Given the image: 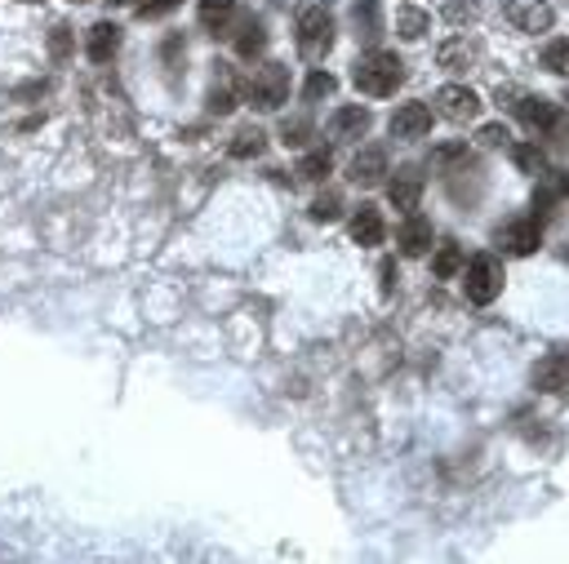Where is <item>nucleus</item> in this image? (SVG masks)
Returning a JSON list of instances; mask_svg holds the SVG:
<instances>
[{"instance_id": "nucleus-14", "label": "nucleus", "mask_w": 569, "mask_h": 564, "mask_svg": "<svg viewBox=\"0 0 569 564\" xmlns=\"http://www.w3.org/2000/svg\"><path fill=\"white\" fill-rule=\"evenodd\" d=\"M533 386L547 391V395H565V391H569V355H565V351L542 355L538 369H533Z\"/></svg>"}, {"instance_id": "nucleus-42", "label": "nucleus", "mask_w": 569, "mask_h": 564, "mask_svg": "<svg viewBox=\"0 0 569 564\" xmlns=\"http://www.w3.org/2000/svg\"><path fill=\"white\" fill-rule=\"evenodd\" d=\"M565 262H569V249H565Z\"/></svg>"}, {"instance_id": "nucleus-16", "label": "nucleus", "mask_w": 569, "mask_h": 564, "mask_svg": "<svg viewBox=\"0 0 569 564\" xmlns=\"http://www.w3.org/2000/svg\"><path fill=\"white\" fill-rule=\"evenodd\" d=\"M369 124H373L369 107H338L333 120H329V133H333L338 142H360V138L369 133Z\"/></svg>"}, {"instance_id": "nucleus-33", "label": "nucleus", "mask_w": 569, "mask_h": 564, "mask_svg": "<svg viewBox=\"0 0 569 564\" xmlns=\"http://www.w3.org/2000/svg\"><path fill=\"white\" fill-rule=\"evenodd\" d=\"M542 62L565 75V71H569V40H551V44L542 49Z\"/></svg>"}, {"instance_id": "nucleus-2", "label": "nucleus", "mask_w": 569, "mask_h": 564, "mask_svg": "<svg viewBox=\"0 0 569 564\" xmlns=\"http://www.w3.org/2000/svg\"><path fill=\"white\" fill-rule=\"evenodd\" d=\"M507 102H516L511 111H516V120H520L529 133H542V138H569V115H565L551 98L507 89Z\"/></svg>"}, {"instance_id": "nucleus-37", "label": "nucleus", "mask_w": 569, "mask_h": 564, "mask_svg": "<svg viewBox=\"0 0 569 564\" xmlns=\"http://www.w3.org/2000/svg\"><path fill=\"white\" fill-rule=\"evenodd\" d=\"M391 280H396V271H391V262H382V293H391Z\"/></svg>"}, {"instance_id": "nucleus-5", "label": "nucleus", "mask_w": 569, "mask_h": 564, "mask_svg": "<svg viewBox=\"0 0 569 564\" xmlns=\"http://www.w3.org/2000/svg\"><path fill=\"white\" fill-rule=\"evenodd\" d=\"M502 284H507V275H502V262L493 253H476L462 271V293L471 306H489L502 293Z\"/></svg>"}, {"instance_id": "nucleus-41", "label": "nucleus", "mask_w": 569, "mask_h": 564, "mask_svg": "<svg viewBox=\"0 0 569 564\" xmlns=\"http://www.w3.org/2000/svg\"><path fill=\"white\" fill-rule=\"evenodd\" d=\"M18 4H40V0H18Z\"/></svg>"}, {"instance_id": "nucleus-22", "label": "nucleus", "mask_w": 569, "mask_h": 564, "mask_svg": "<svg viewBox=\"0 0 569 564\" xmlns=\"http://www.w3.org/2000/svg\"><path fill=\"white\" fill-rule=\"evenodd\" d=\"M431 31V13L427 9H418V4H400L396 9V36L400 40H422Z\"/></svg>"}, {"instance_id": "nucleus-17", "label": "nucleus", "mask_w": 569, "mask_h": 564, "mask_svg": "<svg viewBox=\"0 0 569 564\" xmlns=\"http://www.w3.org/2000/svg\"><path fill=\"white\" fill-rule=\"evenodd\" d=\"M231 44H236V53H240L244 62H253V58L267 49V22H262L258 13H244V18L236 22V40H231Z\"/></svg>"}, {"instance_id": "nucleus-31", "label": "nucleus", "mask_w": 569, "mask_h": 564, "mask_svg": "<svg viewBox=\"0 0 569 564\" xmlns=\"http://www.w3.org/2000/svg\"><path fill=\"white\" fill-rule=\"evenodd\" d=\"M445 22H453V27H467V22H476L480 18V4L476 0H445Z\"/></svg>"}, {"instance_id": "nucleus-15", "label": "nucleus", "mask_w": 569, "mask_h": 564, "mask_svg": "<svg viewBox=\"0 0 569 564\" xmlns=\"http://www.w3.org/2000/svg\"><path fill=\"white\" fill-rule=\"evenodd\" d=\"M116 49H120V27L116 22H93L89 36H84V58L93 67H107L116 58Z\"/></svg>"}, {"instance_id": "nucleus-32", "label": "nucleus", "mask_w": 569, "mask_h": 564, "mask_svg": "<svg viewBox=\"0 0 569 564\" xmlns=\"http://www.w3.org/2000/svg\"><path fill=\"white\" fill-rule=\"evenodd\" d=\"M333 89H338V80H333L329 71H311L307 84H302V98H307V102H320V98H329Z\"/></svg>"}, {"instance_id": "nucleus-20", "label": "nucleus", "mask_w": 569, "mask_h": 564, "mask_svg": "<svg viewBox=\"0 0 569 564\" xmlns=\"http://www.w3.org/2000/svg\"><path fill=\"white\" fill-rule=\"evenodd\" d=\"M351 31H356V40L373 44L382 36V4L378 0H356L351 4Z\"/></svg>"}, {"instance_id": "nucleus-26", "label": "nucleus", "mask_w": 569, "mask_h": 564, "mask_svg": "<svg viewBox=\"0 0 569 564\" xmlns=\"http://www.w3.org/2000/svg\"><path fill=\"white\" fill-rule=\"evenodd\" d=\"M160 62H164L169 75L182 71V62H187V40H182V31H169V36L160 40Z\"/></svg>"}, {"instance_id": "nucleus-19", "label": "nucleus", "mask_w": 569, "mask_h": 564, "mask_svg": "<svg viewBox=\"0 0 569 564\" xmlns=\"http://www.w3.org/2000/svg\"><path fill=\"white\" fill-rule=\"evenodd\" d=\"M396 244H400L405 258H422V253L431 249V222L418 218V213H409V218L400 222V231H396Z\"/></svg>"}, {"instance_id": "nucleus-1", "label": "nucleus", "mask_w": 569, "mask_h": 564, "mask_svg": "<svg viewBox=\"0 0 569 564\" xmlns=\"http://www.w3.org/2000/svg\"><path fill=\"white\" fill-rule=\"evenodd\" d=\"M351 84L369 98H391L405 84V62L391 49H369L351 62Z\"/></svg>"}, {"instance_id": "nucleus-21", "label": "nucleus", "mask_w": 569, "mask_h": 564, "mask_svg": "<svg viewBox=\"0 0 569 564\" xmlns=\"http://www.w3.org/2000/svg\"><path fill=\"white\" fill-rule=\"evenodd\" d=\"M476 58H480V49H476L467 36H453V40H445V44L436 49V62H440L445 71H467V67H476Z\"/></svg>"}, {"instance_id": "nucleus-38", "label": "nucleus", "mask_w": 569, "mask_h": 564, "mask_svg": "<svg viewBox=\"0 0 569 564\" xmlns=\"http://www.w3.org/2000/svg\"><path fill=\"white\" fill-rule=\"evenodd\" d=\"M556 195H569V173H560V182H556Z\"/></svg>"}, {"instance_id": "nucleus-18", "label": "nucleus", "mask_w": 569, "mask_h": 564, "mask_svg": "<svg viewBox=\"0 0 569 564\" xmlns=\"http://www.w3.org/2000/svg\"><path fill=\"white\" fill-rule=\"evenodd\" d=\"M387 178V151L382 147H360L351 160V182L356 187H378Z\"/></svg>"}, {"instance_id": "nucleus-11", "label": "nucleus", "mask_w": 569, "mask_h": 564, "mask_svg": "<svg viewBox=\"0 0 569 564\" xmlns=\"http://www.w3.org/2000/svg\"><path fill=\"white\" fill-rule=\"evenodd\" d=\"M236 93H240L236 71H231L227 62H218V67H213V80H209V93H204V111H209V115L236 111Z\"/></svg>"}, {"instance_id": "nucleus-3", "label": "nucleus", "mask_w": 569, "mask_h": 564, "mask_svg": "<svg viewBox=\"0 0 569 564\" xmlns=\"http://www.w3.org/2000/svg\"><path fill=\"white\" fill-rule=\"evenodd\" d=\"M240 93L249 98L253 111H276V107H284V98H289V67H284V62H262V67H253V71L240 80Z\"/></svg>"}, {"instance_id": "nucleus-36", "label": "nucleus", "mask_w": 569, "mask_h": 564, "mask_svg": "<svg viewBox=\"0 0 569 564\" xmlns=\"http://www.w3.org/2000/svg\"><path fill=\"white\" fill-rule=\"evenodd\" d=\"M182 0H147L142 9H138V18H164V13H173Z\"/></svg>"}, {"instance_id": "nucleus-28", "label": "nucleus", "mask_w": 569, "mask_h": 564, "mask_svg": "<svg viewBox=\"0 0 569 564\" xmlns=\"http://www.w3.org/2000/svg\"><path fill=\"white\" fill-rule=\"evenodd\" d=\"M511 155H516V164H520V169H529L533 178H538V173H547V155L538 151V142H511Z\"/></svg>"}, {"instance_id": "nucleus-13", "label": "nucleus", "mask_w": 569, "mask_h": 564, "mask_svg": "<svg viewBox=\"0 0 569 564\" xmlns=\"http://www.w3.org/2000/svg\"><path fill=\"white\" fill-rule=\"evenodd\" d=\"M347 231H351V240H356V244H365V249L382 244V240H387V222H382V209H378V204H360V209H351V222H347Z\"/></svg>"}, {"instance_id": "nucleus-6", "label": "nucleus", "mask_w": 569, "mask_h": 564, "mask_svg": "<svg viewBox=\"0 0 569 564\" xmlns=\"http://www.w3.org/2000/svg\"><path fill=\"white\" fill-rule=\"evenodd\" d=\"M502 13L525 36H547L556 27V9L547 0H502Z\"/></svg>"}, {"instance_id": "nucleus-34", "label": "nucleus", "mask_w": 569, "mask_h": 564, "mask_svg": "<svg viewBox=\"0 0 569 564\" xmlns=\"http://www.w3.org/2000/svg\"><path fill=\"white\" fill-rule=\"evenodd\" d=\"M476 142L480 147H511V133H507V124H480L476 129Z\"/></svg>"}, {"instance_id": "nucleus-25", "label": "nucleus", "mask_w": 569, "mask_h": 564, "mask_svg": "<svg viewBox=\"0 0 569 564\" xmlns=\"http://www.w3.org/2000/svg\"><path fill=\"white\" fill-rule=\"evenodd\" d=\"M329 169H333V155H329L325 147H320V151H307V155L298 160V178H307V182H325Z\"/></svg>"}, {"instance_id": "nucleus-7", "label": "nucleus", "mask_w": 569, "mask_h": 564, "mask_svg": "<svg viewBox=\"0 0 569 564\" xmlns=\"http://www.w3.org/2000/svg\"><path fill=\"white\" fill-rule=\"evenodd\" d=\"M440 173H445V187H449V200H453V204H476V200H480L485 178H480V164H476L471 155L453 160V164L440 169Z\"/></svg>"}, {"instance_id": "nucleus-4", "label": "nucleus", "mask_w": 569, "mask_h": 564, "mask_svg": "<svg viewBox=\"0 0 569 564\" xmlns=\"http://www.w3.org/2000/svg\"><path fill=\"white\" fill-rule=\"evenodd\" d=\"M333 36H338V27H333V13L325 4H311L298 13V53L307 62H320L333 49Z\"/></svg>"}, {"instance_id": "nucleus-10", "label": "nucleus", "mask_w": 569, "mask_h": 564, "mask_svg": "<svg viewBox=\"0 0 569 564\" xmlns=\"http://www.w3.org/2000/svg\"><path fill=\"white\" fill-rule=\"evenodd\" d=\"M436 107H440V115H445V120L467 124V120H476V115H480V93H476V89H467V84H445V89H436Z\"/></svg>"}, {"instance_id": "nucleus-23", "label": "nucleus", "mask_w": 569, "mask_h": 564, "mask_svg": "<svg viewBox=\"0 0 569 564\" xmlns=\"http://www.w3.org/2000/svg\"><path fill=\"white\" fill-rule=\"evenodd\" d=\"M262 147H267V133H262L258 124H240V129L231 133V147H227V155H236V160H249V155H262Z\"/></svg>"}, {"instance_id": "nucleus-40", "label": "nucleus", "mask_w": 569, "mask_h": 564, "mask_svg": "<svg viewBox=\"0 0 569 564\" xmlns=\"http://www.w3.org/2000/svg\"><path fill=\"white\" fill-rule=\"evenodd\" d=\"M111 4H133V0H111Z\"/></svg>"}, {"instance_id": "nucleus-35", "label": "nucleus", "mask_w": 569, "mask_h": 564, "mask_svg": "<svg viewBox=\"0 0 569 564\" xmlns=\"http://www.w3.org/2000/svg\"><path fill=\"white\" fill-rule=\"evenodd\" d=\"M49 53H53L58 62H62V58L71 53V27H62V22H58V27L49 31Z\"/></svg>"}, {"instance_id": "nucleus-8", "label": "nucleus", "mask_w": 569, "mask_h": 564, "mask_svg": "<svg viewBox=\"0 0 569 564\" xmlns=\"http://www.w3.org/2000/svg\"><path fill=\"white\" fill-rule=\"evenodd\" d=\"M493 244H498L502 253H511V258H529L533 249H542V222H538V218H516V222L498 226Z\"/></svg>"}, {"instance_id": "nucleus-30", "label": "nucleus", "mask_w": 569, "mask_h": 564, "mask_svg": "<svg viewBox=\"0 0 569 564\" xmlns=\"http://www.w3.org/2000/svg\"><path fill=\"white\" fill-rule=\"evenodd\" d=\"M311 218H316V222L342 218V195H338V191H320V195L311 200Z\"/></svg>"}, {"instance_id": "nucleus-39", "label": "nucleus", "mask_w": 569, "mask_h": 564, "mask_svg": "<svg viewBox=\"0 0 569 564\" xmlns=\"http://www.w3.org/2000/svg\"><path fill=\"white\" fill-rule=\"evenodd\" d=\"M271 9H298V0H267Z\"/></svg>"}, {"instance_id": "nucleus-12", "label": "nucleus", "mask_w": 569, "mask_h": 564, "mask_svg": "<svg viewBox=\"0 0 569 564\" xmlns=\"http://www.w3.org/2000/svg\"><path fill=\"white\" fill-rule=\"evenodd\" d=\"M422 169L418 164H405V169H396V178H391V187H387V200L396 204V213H413L418 209V200H422Z\"/></svg>"}, {"instance_id": "nucleus-24", "label": "nucleus", "mask_w": 569, "mask_h": 564, "mask_svg": "<svg viewBox=\"0 0 569 564\" xmlns=\"http://www.w3.org/2000/svg\"><path fill=\"white\" fill-rule=\"evenodd\" d=\"M231 18H236V0H200V27L204 31L222 36Z\"/></svg>"}, {"instance_id": "nucleus-27", "label": "nucleus", "mask_w": 569, "mask_h": 564, "mask_svg": "<svg viewBox=\"0 0 569 564\" xmlns=\"http://www.w3.org/2000/svg\"><path fill=\"white\" fill-rule=\"evenodd\" d=\"M462 266V249H458V240H440V249H436V262H431V271L440 275V280H449L453 271Z\"/></svg>"}, {"instance_id": "nucleus-29", "label": "nucleus", "mask_w": 569, "mask_h": 564, "mask_svg": "<svg viewBox=\"0 0 569 564\" xmlns=\"http://www.w3.org/2000/svg\"><path fill=\"white\" fill-rule=\"evenodd\" d=\"M280 142H284V147H302V142H311V115L280 120Z\"/></svg>"}, {"instance_id": "nucleus-9", "label": "nucleus", "mask_w": 569, "mask_h": 564, "mask_svg": "<svg viewBox=\"0 0 569 564\" xmlns=\"http://www.w3.org/2000/svg\"><path fill=\"white\" fill-rule=\"evenodd\" d=\"M391 138L396 142H418V138H427L431 133V107L427 102H418V98H409V102H400L396 111H391Z\"/></svg>"}, {"instance_id": "nucleus-43", "label": "nucleus", "mask_w": 569, "mask_h": 564, "mask_svg": "<svg viewBox=\"0 0 569 564\" xmlns=\"http://www.w3.org/2000/svg\"><path fill=\"white\" fill-rule=\"evenodd\" d=\"M71 4H84V0H71Z\"/></svg>"}]
</instances>
